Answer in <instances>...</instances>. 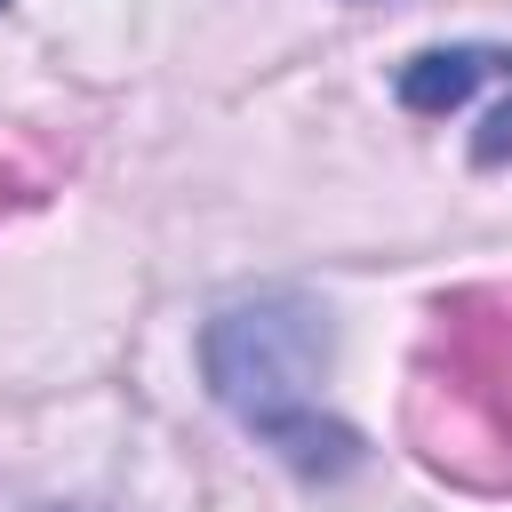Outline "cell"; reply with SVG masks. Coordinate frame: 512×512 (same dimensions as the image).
Returning <instances> with one entry per match:
<instances>
[{
    "mask_svg": "<svg viewBox=\"0 0 512 512\" xmlns=\"http://www.w3.org/2000/svg\"><path fill=\"white\" fill-rule=\"evenodd\" d=\"M400 424L440 480L480 496L512 488V288H456L432 304Z\"/></svg>",
    "mask_w": 512,
    "mask_h": 512,
    "instance_id": "obj_1",
    "label": "cell"
},
{
    "mask_svg": "<svg viewBox=\"0 0 512 512\" xmlns=\"http://www.w3.org/2000/svg\"><path fill=\"white\" fill-rule=\"evenodd\" d=\"M208 384L216 400L264 432L296 472H344L352 464V432L320 408V368H328V328L312 304L296 296H256V304H232L208 344Z\"/></svg>",
    "mask_w": 512,
    "mask_h": 512,
    "instance_id": "obj_2",
    "label": "cell"
},
{
    "mask_svg": "<svg viewBox=\"0 0 512 512\" xmlns=\"http://www.w3.org/2000/svg\"><path fill=\"white\" fill-rule=\"evenodd\" d=\"M32 200H40V176L16 168V160H0V216H16V208H32Z\"/></svg>",
    "mask_w": 512,
    "mask_h": 512,
    "instance_id": "obj_3",
    "label": "cell"
},
{
    "mask_svg": "<svg viewBox=\"0 0 512 512\" xmlns=\"http://www.w3.org/2000/svg\"><path fill=\"white\" fill-rule=\"evenodd\" d=\"M0 8H8V0H0Z\"/></svg>",
    "mask_w": 512,
    "mask_h": 512,
    "instance_id": "obj_4",
    "label": "cell"
}]
</instances>
